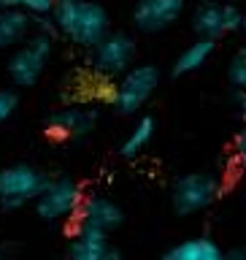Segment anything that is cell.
I'll return each mask as SVG.
<instances>
[{
  "mask_svg": "<svg viewBox=\"0 0 246 260\" xmlns=\"http://www.w3.org/2000/svg\"><path fill=\"white\" fill-rule=\"evenodd\" d=\"M52 22L60 36L84 49H95L111 32L109 11L95 0H57Z\"/></svg>",
  "mask_w": 246,
  "mask_h": 260,
  "instance_id": "1",
  "label": "cell"
},
{
  "mask_svg": "<svg viewBox=\"0 0 246 260\" xmlns=\"http://www.w3.org/2000/svg\"><path fill=\"white\" fill-rule=\"evenodd\" d=\"M54 38L46 32H32L16 46V52L8 60V76L16 87H32L44 76L49 60H52Z\"/></svg>",
  "mask_w": 246,
  "mask_h": 260,
  "instance_id": "2",
  "label": "cell"
},
{
  "mask_svg": "<svg viewBox=\"0 0 246 260\" xmlns=\"http://www.w3.org/2000/svg\"><path fill=\"white\" fill-rule=\"evenodd\" d=\"M160 84L157 65H133L119 76V81L111 89V103L119 114H135L141 106L154 95Z\"/></svg>",
  "mask_w": 246,
  "mask_h": 260,
  "instance_id": "3",
  "label": "cell"
},
{
  "mask_svg": "<svg viewBox=\"0 0 246 260\" xmlns=\"http://www.w3.org/2000/svg\"><path fill=\"white\" fill-rule=\"evenodd\" d=\"M44 184L46 176L27 162H14V166L0 168V206L22 209L27 203H36Z\"/></svg>",
  "mask_w": 246,
  "mask_h": 260,
  "instance_id": "4",
  "label": "cell"
},
{
  "mask_svg": "<svg viewBox=\"0 0 246 260\" xmlns=\"http://www.w3.org/2000/svg\"><path fill=\"white\" fill-rule=\"evenodd\" d=\"M81 201H84V195L73 179H46L44 190L36 198V214L44 222H62V219L79 214Z\"/></svg>",
  "mask_w": 246,
  "mask_h": 260,
  "instance_id": "5",
  "label": "cell"
},
{
  "mask_svg": "<svg viewBox=\"0 0 246 260\" xmlns=\"http://www.w3.org/2000/svg\"><path fill=\"white\" fill-rule=\"evenodd\" d=\"M217 195H219V179L214 174L195 171V174H184L173 182L170 201H173V209L179 214H198L217 201Z\"/></svg>",
  "mask_w": 246,
  "mask_h": 260,
  "instance_id": "6",
  "label": "cell"
},
{
  "mask_svg": "<svg viewBox=\"0 0 246 260\" xmlns=\"http://www.w3.org/2000/svg\"><path fill=\"white\" fill-rule=\"evenodd\" d=\"M135 60V38L130 32H109L92 49V71L106 79H119L133 68Z\"/></svg>",
  "mask_w": 246,
  "mask_h": 260,
  "instance_id": "7",
  "label": "cell"
},
{
  "mask_svg": "<svg viewBox=\"0 0 246 260\" xmlns=\"http://www.w3.org/2000/svg\"><path fill=\"white\" fill-rule=\"evenodd\" d=\"M241 22H243V11L230 3H200L192 14V27L198 32V38H208V41H217L227 36V32L241 30Z\"/></svg>",
  "mask_w": 246,
  "mask_h": 260,
  "instance_id": "8",
  "label": "cell"
},
{
  "mask_svg": "<svg viewBox=\"0 0 246 260\" xmlns=\"http://www.w3.org/2000/svg\"><path fill=\"white\" fill-rule=\"evenodd\" d=\"M76 217H79V228H89V231H97L106 236L125 222V211L119 209V203H114L106 195H89V198H84Z\"/></svg>",
  "mask_w": 246,
  "mask_h": 260,
  "instance_id": "9",
  "label": "cell"
},
{
  "mask_svg": "<svg viewBox=\"0 0 246 260\" xmlns=\"http://www.w3.org/2000/svg\"><path fill=\"white\" fill-rule=\"evenodd\" d=\"M184 11V0H138L133 8V24L141 32H162Z\"/></svg>",
  "mask_w": 246,
  "mask_h": 260,
  "instance_id": "10",
  "label": "cell"
},
{
  "mask_svg": "<svg viewBox=\"0 0 246 260\" xmlns=\"http://www.w3.org/2000/svg\"><path fill=\"white\" fill-rule=\"evenodd\" d=\"M97 114L92 109H81V106H65V109L54 111L46 119L49 136L57 141H71V138H84L89 130L95 127Z\"/></svg>",
  "mask_w": 246,
  "mask_h": 260,
  "instance_id": "11",
  "label": "cell"
},
{
  "mask_svg": "<svg viewBox=\"0 0 246 260\" xmlns=\"http://www.w3.org/2000/svg\"><path fill=\"white\" fill-rule=\"evenodd\" d=\"M68 260H122V255L119 249L111 247L106 233L79 228L68 247Z\"/></svg>",
  "mask_w": 246,
  "mask_h": 260,
  "instance_id": "12",
  "label": "cell"
},
{
  "mask_svg": "<svg viewBox=\"0 0 246 260\" xmlns=\"http://www.w3.org/2000/svg\"><path fill=\"white\" fill-rule=\"evenodd\" d=\"M162 260H225V252L208 236H195V239H184L173 244L162 255Z\"/></svg>",
  "mask_w": 246,
  "mask_h": 260,
  "instance_id": "13",
  "label": "cell"
},
{
  "mask_svg": "<svg viewBox=\"0 0 246 260\" xmlns=\"http://www.w3.org/2000/svg\"><path fill=\"white\" fill-rule=\"evenodd\" d=\"M32 30V16L19 8H3L0 11V49L19 46Z\"/></svg>",
  "mask_w": 246,
  "mask_h": 260,
  "instance_id": "14",
  "label": "cell"
},
{
  "mask_svg": "<svg viewBox=\"0 0 246 260\" xmlns=\"http://www.w3.org/2000/svg\"><path fill=\"white\" fill-rule=\"evenodd\" d=\"M214 49H217V41L198 38L195 44H190V46H187L182 54L176 57V62H173V73H176V76H187V73L200 71L203 65H206V62L211 60Z\"/></svg>",
  "mask_w": 246,
  "mask_h": 260,
  "instance_id": "15",
  "label": "cell"
},
{
  "mask_svg": "<svg viewBox=\"0 0 246 260\" xmlns=\"http://www.w3.org/2000/svg\"><path fill=\"white\" fill-rule=\"evenodd\" d=\"M152 136H154V119L152 117H141L135 122V127L127 133V138L122 141V146H119V154L122 157H135L138 152H144L146 146H149V141H152Z\"/></svg>",
  "mask_w": 246,
  "mask_h": 260,
  "instance_id": "16",
  "label": "cell"
},
{
  "mask_svg": "<svg viewBox=\"0 0 246 260\" xmlns=\"http://www.w3.org/2000/svg\"><path fill=\"white\" fill-rule=\"evenodd\" d=\"M3 8H19L32 19H44V16H52L54 0H0V11Z\"/></svg>",
  "mask_w": 246,
  "mask_h": 260,
  "instance_id": "17",
  "label": "cell"
},
{
  "mask_svg": "<svg viewBox=\"0 0 246 260\" xmlns=\"http://www.w3.org/2000/svg\"><path fill=\"white\" fill-rule=\"evenodd\" d=\"M227 81H230L233 89L246 92V49L238 54H233L230 65H227Z\"/></svg>",
  "mask_w": 246,
  "mask_h": 260,
  "instance_id": "18",
  "label": "cell"
},
{
  "mask_svg": "<svg viewBox=\"0 0 246 260\" xmlns=\"http://www.w3.org/2000/svg\"><path fill=\"white\" fill-rule=\"evenodd\" d=\"M16 106H19V98H16L14 89H0V125H6L14 117Z\"/></svg>",
  "mask_w": 246,
  "mask_h": 260,
  "instance_id": "19",
  "label": "cell"
},
{
  "mask_svg": "<svg viewBox=\"0 0 246 260\" xmlns=\"http://www.w3.org/2000/svg\"><path fill=\"white\" fill-rule=\"evenodd\" d=\"M233 157L238 162V168L246 171V127L238 130V136H235V141H233Z\"/></svg>",
  "mask_w": 246,
  "mask_h": 260,
  "instance_id": "20",
  "label": "cell"
},
{
  "mask_svg": "<svg viewBox=\"0 0 246 260\" xmlns=\"http://www.w3.org/2000/svg\"><path fill=\"white\" fill-rule=\"evenodd\" d=\"M225 260H246V247H235L230 252H225Z\"/></svg>",
  "mask_w": 246,
  "mask_h": 260,
  "instance_id": "21",
  "label": "cell"
},
{
  "mask_svg": "<svg viewBox=\"0 0 246 260\" xmlns=\"http://www.w3.org/2000/svg\"><path fill=\"white\" fill-rule=\"evenodd\" d=\"M241 114H243V119H246V92H241Z\"/></svg>",
  "mask_w": 246,
  "mask_h": 260,
  "instance_id": "22",
  "label": "cell"
},
{
  "mask_svg": "<svg viewBox=\"0 0 246 260\" xmlns=\"http://www.w3.org/2000/svg\"><path fill=\"white\" fill-rule=\"evenodd\" d=\"M241 30H243V38H246V11H243V22H241Z\"/></svg>",
  "mask_w": 246,
  "mask_h": 260,
  "instance_id": "23",
  "label": "cell"
},
{
  "mask_svg": "<svg viewBox=\"0 0 246 260\" xmlns=\"http://www.w3.org/2000/svg\"><path fill=\"white\" fill-rule=\"evenodd\" d=\"M54 3H57V0H54Z\"/></svg>",
  "mask_w": 246,
  "mask_h": 260,
  "instance_id": "24",
  "label": "cell"
}]
</instances>
